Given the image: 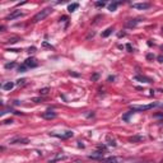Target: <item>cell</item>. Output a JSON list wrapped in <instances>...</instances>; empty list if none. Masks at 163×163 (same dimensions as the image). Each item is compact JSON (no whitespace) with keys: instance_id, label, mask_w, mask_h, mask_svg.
Returning a JSON list of instances; mask_svg holds the SVG:
<instances>
[{"instance_id":"obj_1","label":"cell","mask_w":163,"mask_h":163,"mask_svg":"<svg viewBox=\"0 0 163 163\" xmlns=\"http://www.w3.org/2000/svg\"><path fill=\"white\" fill-rule=\"evenodd\" d=\"M51 13H52V8H45L43 10L38 12L35 17H33V19H32V20L35 22V23H37V22H40V20H43L47 15H50Z\"/></svg>"},{"instance_id":"obj_2","label":"cell","mask_w":163,"mask_h":163,"mask_svg":"<svg viewBox=\"0 0 163 163\" xmlns=\"http://www.w3.org/2000/svg\"><path fill=\"white\" fill-rule=\"evenodd\" d=\"M155 106H158V103H150V105H142V106H131V110L133 111H147V110H150L155 107Z\"/></svg>"},{"instance_id":"obj_3","label":"cell","mask_w":163,"mask_h":163,"mask_svg":"<svg viewBox=\"0 0 163 163\" xmlns=\"http://www.w3.org/2000/svg\"><path fill=\"white\" fill-rule=\"evenodd\" d=\"M51 136H56V138H60V139H69L73 136V131H64V133H50Z\"/></svg>"},{"instance_id":"obj_4","label":"cell","mask_w":163,"mask_h":163,"mask_svg":"<svg viewBox=\"0 0 163 163\" xmlns=\"http://www.w3.org/2000/svg\"><path fill=\"white\" fill-rule=\"evenodd\" d=\"M29 140L27 138H20V136H17V138H13L10 140V144H28Z\"/></svg>"},{"instance_id":"obj_5","label":"cell","mask_w":163,"mask_h":163,"mask_svg":"<svg viewBox=\"0 0 163 163\" xmlns=\"http://www.w3.org/2000/svg\"><path fill=\"white\" fill-rule=\"evenodd\" d=\"M68 158V155H65V154H63V153H58L54 158H50V163H54V162H58V161H63V159H66Z\"/></svg>"},{"instance_id":"obj_6","label":"cell","mask_w":163,"mask_h":163,"mask_svg":"<svg viewBox=\"0 0 163 163\" xmlns=\"http://www.w3.org/2000/svg\"><path fill=\"white\" fill-rule=\"evenodd\" d=\"M133 8H135V9H149L150 8V4L149 3H136V4H133Z\"/></svg>"},{"instance_id":"obj_7","label":"cell","mask_w":163,"mask_h":163,"mask_svg":"<svg viewBox=\"0 0 163 163\" xmlns=\"http://www.w3.org/2000/svg\"><path fill=\"white\" fill-rule=\"evenodd\" d=\"M24 65L27 66V68H36L38 64H37V61H36L35 59L29 58V59H27V60L24 61Z\"/></svg>"},{"instance_id":"obj_8","label":"cell","mask_w":163,"mask_h":163,"mask_svg":"<svg viewBox=\"0 0 163 163\" xmlns=\"http://www.w3.org/2000/svg\"><path fill=\"white\" fill-rule=\"evenodd\" d=\"M22 15V12L20 10H14L13 13H10L9 15H7V20H12V19H14V18H18V17H20Z\"/></svg>"},{"instance_id":"obj_9","label":"cell","mask_w":163,"mask_h":163,"mask_svg":"<svg viewBox=\"0 0 163 163\" xmlns=\"http://www.w3.org/2000/svg\"><path fill=\"white\" fill-rule=\"evenodd\" d=\"M120 158H116V157H108V158H105V159H101L102 163H120Z\"/></svg>"},{"instance_id":"obj_10","label":"cell","mask_w":163,"mask_h":163,"mask_svg":"<svg viewBox=\"0 0 163 163\" xmlns=\"http://www.w3.org/2000/svg\"><path fill=\"white\" fill-rule=\"evenodd\" d=\"M88 157H89V158H92V159H97V158L102 159L103 158V153H102V152H99V150H96V152H93L92 154H89Z\"/></svg>"},{"instance_id":"obj_11","label":"cell","mask_w":163,"mask_h":163,"mask_svg":"<svg viewBox=\"0 0 163 163\" xmlns=\"http://www.w3.org/2000/svg\"><path fill=\"white\" fill-rule=\"evenodd\" d=\"M42 117H43V119H47V120L55 119V117H56V112H54V111H46V112H43Z\"/></svg>"},{"instance_id":"obj_12","label":"cell","mask_w":163,"mask_h":163,"mask_svg":"<svg viewBox=\"0 0 163 163\" xmlns=\"http://www.w3.org/2000/svg\"><path fill=\"white\" fill-rule=\"evenodd\" d=\"M140 22H142V19H133V20H130V22H127L126 26H127V27H135L138 23H140Z\"/></svg>"},{"instance_id":"obj_13","label":"cell","mask_w":163,"mask_h":163,"mask_svg":"<svg viewBox=\"0 0 163 163\" xmlns=\"http://www.w3.org/2000/svg\"><path fill=\"white\" fill-rule=\"evenodd\" d=\"M78 8H79V4H78V3H73V4H70L68 7V10L71 13V12H74V10H77Z\"/></svg>"},{"instance_id":"obj_14","label":"cell","mask_w":163,"mask_h":163,"mask_svg":"<svg viewBox=\"0 0 163 163\" xmlns=\"http://www.w3.org/2000/svg\"><path fill=\"white\" fill-rule=\"evenodd\" d=\"M119 4H120L119 1L111 3V4L108 5V10H110V12H115V10H116V8H117V5H119Z\"/></svg>"},{"instance_id":"obj_15","label":"cell","mask_w":163,"mask_h":163,"mask_svg":"<svg viewBox=\"0 0 163 163\" xmlns=\"http://www.w3.org/2000/svg\"><path fill=\"white\" fill-rule=\"evenodd\" d=\"M14 87V83H12V82H9V83H5L4 86H3V89L4 91H10Z\"/></svg>"},{"instance_id":"obj_16","label":"cell","mask_w":163,"mask_h":163,"mask_svg":"<svg viewBox=\"0 0 163 163\" xmlns=\"http://www.w3.org/2000/svg\"><path fill=\"white\" fill-rule=\"evenodd\" d=\"M136 80H142V82H145V83H152V79L149 78H145V77H140V75H136L135 77Z\"/></svg>"},{"instance_id":"obj_17","label":"cell","mask_w":163,"mask_h":163,"mask_svg":"<svg viewBox=\"0 0 163 163\" xmlns=\"http://www.w3.org/2000/svg\"><path fill=\"white\" fill-rule=\"evenodd\" d=\"M112 31H114V28L112 27H110V28H107V29H106L103 33H102V37H108L111 33H112Z\"/></svg>"},{"instance_id":"obj_18","label":"cell","mask_w":163,"mask_h":163,"mask_svg":"<svg viewBox=\"0 0 163 163\" xmlns=\"http://www.w3.org/2000/svg\"><path fill=\"white\" fill-rule=\"evenodd\" d=\"M107 144H108V145H112V147H116V142H115V139H114V138H111L110 135L107 136Z\"/></svg>"},{"instance_id":"obj_19","label":"cell","mask_w":163,"mask_h":163,"mask_svg":"<svg viewBox=\"0 0 163 163\" xmlns=\"http://www.w3.org/2000/svg\"><path fill=\"white\" fill-rule=\"evenodd\" d=\"M131 142H140V140H144L143 136H134V138H130Z\"/></svg>"},{"instance_id":"obj_20","label":"cell","mask_w":163,"mask_h":163,"mask_svg":"<svg viewBox=\"0 0 163 163\" xmlns=\"http://www.w3.org/2000/svg\"><path fill=\"white\" fill-rule=\"evenodd\" d=\"M15 66V63H9V64H5V69H12Z\"/></svg>"},{"instance_id":"obj_21","label":"cell","mask_w":163,"mask_h":163,"mask_svg":"<svg viewBox=\"0 0 163 163\" xmlns=\"http://www.w3.org/2000/svg\"><path fill=\"white\" fill-rule=\"evenodd\" d=\"M105 5H106L105 1H97V3H96V7H97V8H102V7H105Z\"/></svg>"},{"instance_id":"obj_22","label":"cell","mask_w":163,"mask_h":163,"mask_svg":"<svg viewBox=\"0 0 163 163\" xmlns=\"http://www.w3.org/2000/svg\"><path fill=\"white\" fill-rule=\"evenodd\" d=\"M48 91H50L48 88H42V89H40V93H41V94H47Z\"/></svg>"},{"instance_id":"obj_23","label":"cell","mask_w":163,"mask_h":163,"mask_svg":"<svg viewBox=\"0 0 163 163\" xmlns=\"http://www.w3.org/2000/svg\"><path fill=\"white\" fill-rule=\"evenodd\" d=\"M131 114H133V112H129V114H126V115H124V116H122V119H124V120H127V119H129V117H130V115H131Z\"/></svg>"},{"instance_id":"obj_24","label":"cell","mask_w":163,"mask_h":163,"mask_svg":"<svg viewBox=\"0 0 163 163\" xmlns=\"http://www.w3.org/2000/svg\"><path fill=\"white\" fill-rule=\"evenodd\" d=\"M26 69H27V66L26 65H22V66H19V71H26Z\"/></svg>"},{"instance_id":"obj_25","label":"cell","mask_w":163,"mask_h":163,"mask_svg":"<svg viewBox=\"0 0 163 163\" xmlns=\"http://www.w3.org/2000/svg\"><path fill=\"white\" fill-rule=\"evenodd\" d=\"M17 41H18V38H10V40H9L8 42H10V43H15Z\"/></svg>"},{"instance_id":"obj_26","label":"cell","mask_w":163,"mask_h":163,"mask_svg":"<svg viewBox=\"0 0 163 163\" xmlns=\"http://www.w3.org/2000/svg\"><path fill=\"white\" fill-rule=\"evenodd\" d=\"M17 82H18V83H17V84H19V86H20V84H24L26 79H19V80H17Z\"/></svg>"},{"instance_id":"obj_27","label":"cell","mask_w":163,"mask_h":163,"mask_svg":"<svg viewBox=\"0 0 163 163\" xmlns=\"http://www.w3.org/2000/svg\"><path fill=\"white\" fill-rule=\"evenodd\" d=\"M12 122H13L12 119H10V120H5V121H4V124H12Z\"/></svg>"},{"instance_id":"obj_28","label":"cell","mask_w":163,"mask_h":163,"mask_svg":"<svg viewBox=\"0 0 163 163\" xmlns=\"http://www.w3.org/2000/svg\"><path fill=\"white\" fill-rule=\"evenodd\" d=\"M92 79H93V80H96V79H98V74H94V75L92 77Z\"/></svg>"},{"instance_id":"obj_29","label":"cell","mask_w":163,"mask_h":163,"mask_svg":"<svg viewBox=\"0 0 163 163\" xmlns=\"http://www.w3.org/2000/svg\"><path fill=\"white\" fill-rule=\"evenodd\" d=\"M158 60H159V63H163V56H158Z\"/></svg>"},{"instance_id":"obj_30","label":"cell","mask_w":163,"mask_h":163,"mask_svg":"<svg viewBox=\"0 0 163 163\" xmlns=\"http://www.w3.org/2000/svg\"><path fill=\"white\" fill-rule=\"evenodd\" d=\"M126 48L129 50V51H131V45H126Z\"/></svg>"},{"instance_id":"obj_31","label":"cell","mask_w":163,"mask_h":163,"mask_svg":"<svg viewBox=\"0 0 163 163\" xmlns=\"http://www.w3.org/2000/svg\"><path fill=\"white\" fill-rule=\"evenodd\" d=\"M158 106H161V107H163V103H161V105H158Z\"/></svg>"}]
</instances>
